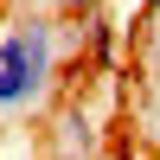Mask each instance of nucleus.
<instances>
[{"instance_id":"f257e3e1","label":"nucleus","mask_w":160,"mask_h":160,"mask_svg":"<svg viewBox=\"0 0 160 160\" xmlns=\"http://www.w3.org/2000/svg\"><path fill=\"white\" fill-rule=\"evenodd\" d=\"M64 58H71V38L58 13H7L0 19V115L45 109Z\"/></svg>"},{"instance_id":"20e7f679","label":"nucleus","mask_w":160,"mask_h":160,"mask_svg":"<svg viewBox=\"0 0 160 160\" xmlns=\"http://www.w3.org/2000/svg\"><path fill=\"white\" fill-rule=\"evenodd\" d=\"M148 51H154V64H160V7H154V19H148Z\"/></svg>"},{"instance_id":"7ed1b4c3","label":"nucleus","mask_w":160,"mask_h":160,"mask_svg":"<svg viewBox=\"0 0 160 160\" xmlns=\"http://www.w3.org/2000/svg\"><path fill=\"white\" fill-rule=\"evenodd\" d=\"M51 13H58V19H96L102 0H51Z\"/></svg>"},{"instance_id":"f03ea898","label":"nucleus","mask_w":160,"mask_h":160,"mask_svg":"<svg viewBox=\"0 0 160 160\" xmlns=\"http://www.w3.org/2000/svg\"><path fill=\"white\" fill-rule=\"evenodd\" d=\"M90 58H96V71L115 77V64H122V19H109V13L90 19Z\"/></svg>"}]
</instances>
